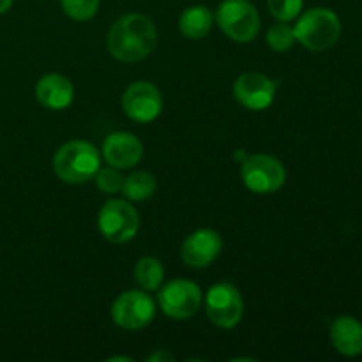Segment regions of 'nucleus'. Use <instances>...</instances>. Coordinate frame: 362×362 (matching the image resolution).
<instances>
[{"label": "nucleus", "instance_id": "nucleus-1", "mask_svg": "<svg viewBox=\"0 0 362 362\" xmlns=\"http://www.w3.org/2000/svg\"><path fill=\"white\" fill-rule=\"evenodd\" d=\"M158 30L151 18L131 13L119 18L108 32V52L117 60L126 64L147 59L156 48Z\"/></svg>", "mask_w": 362, "mask_h": 362}, {"label": "nucleus", "instance_id": "nucleus-2", "mask_svg": "<svg viewBox=\"0 0 362 362\" xmlns=\"http://www.w3.org/2000/svg\"><path fill=\"white\" fill-rule=\"evenodd\" d=\"M101 168V156L98 148L83 140L64 144L53 158L57 177L67 184H83L94 179Z\"/></svg>", "mask_w": 362, "mask_h": 362}, {"label": "nucleus", "instance_id": "nucleus-3", "mask_svg": "<svg viewBox=\"0 0 362 362\" xmlns=\"http://www.w3.org/2000/svg\"><path fill=\"white\" fill-rule=\"evenodd\" d=\"M296 41L310 52H325L338 42L341 35V21L338 14L325 7L306 11L293 27Z\"/></svg>", "mask_w": 362, "mask_h": 362}, {"label": "nucleus", "instance_id": "nucleus-4", "mask_svg": "<svg viewBox=\"0 0 362 362\" xmlns=\"http://www.w3.org/2000/svg\"><path fill=\"white\" fill-rule=\"evenodd\" d=\"M216 21L237 42L253 41L260 32V14L250 0H223L216 11Z\"/></svg>", "mask_w": 362, "mask_h": 362}, {"label": "nucleus", "instance_id": "nucleus-5", "mask_svg": "<svg viewBox=\"0 0 362 362\" xmlns=\"http://www.w3.org/2000/svg\"><path fill=\"white\" fill-rule=\"evenodd\" d=\"M240 177L250 191L271 194L281 189L286 180V170L279 159L267 154L247 156L240 166Z\"/></svg>", "mask_w": 362, "mask_h": 362}, {"label": "nucleus", "instance_id": "nucleus-6", "mask_svg": "<svg viewBox=\"0 0 362 362\" xmlns=\"http://www.w3.org/2000/svg\"><path fill=\"white\" fill-rule=\"evenodd\" d=\"M98 226L101 235L112 244H124L133 239L140 228L136 209L124 200H108L99 211Z\"/></svg>", "mask_w": 362, "mask_h": 362}, {"label": "nucleus", "instance_id": "nucleus-7", "mask_svg": "<svg viewBox=\"0 0 362 362\" xmlns=\"http://www.w3.org/2000/svg\"><path fill=\"white\" fill-rule=\"evenodd\" d=\"M158 303L163 313L173 320H187L202 306V290L187 279H173L159 288Z\"/></svg>", "mask_w": 362, "mask_h": 362}, {"label": "nucleus", "instance_id": "nucleus-8", "mask_svg": "<svg viewBox=\"0 0 362 362\" xmlns=\"http://www.w3.org/2000/svg\"><path fill=\"white\" fill-rule=\"evenodd\" d=\"M205 311L209 320L221 329H232L240 322L244 300L232 283H218L211 286L205 297Z\"/></svg>", "mask_w": 362, "mask_h": 362}, {"label": "nucleus", "instance_id": "nucleus-9", "mask_svg": "<svg viewBox=\"0 0 362 362\" xmlns=\"http://www.w3.org/2000/svg\"><path fill=\"white\" fill-rule=\"evenodd\" d=\"M156 315V304L147 292L129 290L115 299L112 306V318L115 325L126 331H138L147 327Z\"/></svg>", "mask_w": 362, "mask_h": 362}, {"label": "nucleus", "instance_id": "nucleus-10", "mask_svg": "<svg viewBox=\"0 0 362 362\" xmlns=\"http://www.w3.org/2000/svg\"><path fill=\"white\" fill-rule=\"evenodd\" d=\"M122 110L134 122H152L163 110L161 92L151 81H134L124 92Z\"/></svg>", "mask_w": 362, "mask_h": 362}, {"label": "nucleus", "instance_id": "nucleus-11", "mask_svg": "<svg viewBox=\"0 0 362 362\" xmlns=\"http://www.w3.org/2000/svg\"><path fill=\"white\" fill-rule=\"evenodd\" d=\"M276 83L260 73H244L233 83V98L247 110L260 112L274 101Z\"/></svg>", "mask_w": 362, "mask_h": 362}, {"label": "nucleus", "instance_id": "nucleus-12", "mask_svg": "<svg viewBox=\"0 0 362 362\" xmlns=\"http://www.w3.org/2000/svg\"><path fill=\"white\" fill-rule=\"evenodd\" d=\"M221 250V235L212 228H200L184 240L182 250H180V258L189 267L204 269L219 257Z\"/></svg>", "mask_w": 362, "mask_h": 362}, {"label": "nucleus", "instance_id": "nucleus-13", "mask_svg": "<svg viewBox=\"0 0 362 362\" xmlns=\"http://www.w3.org/2000/svg\"><path fill=\"white\" fill-rule=\"evenodd\" d=\"M144 156V145L134 134L117 131L106 136L103 144V158L110 166L119 170L133 168Z\"/></svg>", "mask_w": 362, "mask_h": 362}, {"label": "nucleus", "instance_id": "nucleus-14", "mask_svg": "<svg viewBox=\"0 0 362 362\" xmlns=\"http://www.w3.org/2000/svg\"><path fill=\"white\" fill-rule=\"evenodd\" d=\"M74 88L73 83L62 74H45L35 85V99L45 108L64 110L73 103Z\"/></svg>", "mask_w": 362, "mask_h": 362}, {"label": "nucleus", "instance_id": "nucleus-15", "mask_svg": "<svg viewBox=\"0 0 362 362\" xmlns=\"http://www.w3.org/2000/svg\"><path fill=\"white\" fill-rule=\"evenodd\" d=\"M331 343L345 357H357L362 354V324L357 318L339 317L331 325Z\"/></svg>", "mask_w": 362, "mask_h": 362}, {"label": "nucleus", "instance_id": "nucleus-16", "mask_svg": "<svg viewBox=\"0 0 362 362\" xmlns=\"http://www.w3.org/2000/svg\"><path fill=\"white\" fill-rule=\"evenodd\" d=\"M212 13L205 6H191L180 14L179 28L187 39H202L211 32Z\"/></svg>", "mask_w": 362, "mask_h": 362}, {"label": "nucleus", "instance_id": "nucleus-17", "mask_svg": "<svg viewBox=\"0 0 362 362\" xmlns=\"http://www.w3.org/2000/svg\"><path fill=\"white\" fill-rule=\"evenodd\" d=\"M165 279L163 264L154 257H144L134 267V281L147 292H154Z\"/></svg>", "mask_w": 362, "mask_h": 362}, {"label": "nucleus", "instance_id": "nucleus-18", "mask_svg": "<svg viewBox=\"0 0 362 362\" xmlns=\"http://www.w3.org/2000/svg\"><path fill=\"white\" fill-rule=\"evenodd\" d=\"M156 177L152 173L144 172H134L124 180L122 184V193L127 200L133 202H144L147 198H151L156 191Z\"/></svg>", "mask_w": 362, "mask_h": 362}, {"label": "nucleus", "instance_id": "nucleus-19", "mask_svg": "<svg viewBox=\"0 0 362 362\" xmlns=\"http://www.w3.org/2000/svg\"><path fill=\"white\" fill-rule=\"evenodd\" d=\"M62 11L76 21H87L95 16L99 9V0H60Z\"/></svg>", "mask_w": 362, "mask_h": 362}, {"label": "nucleus", "instance_id": "nucleus-20", "mask_svg": "<svg viewBox=\"0 0 362 362\" xmlns=\"http://www.w3.org/2000/svg\"><path fill=\"white\" fill-rule=\"evenodd\" d=\"M267 42L274 52H288L290 48L296 42V34H293V28L285 25V21L271 27V30L267 32Z\"/></svg>", "mask_w": 362, "mask_h": 362}, {"label": "nucleus", "instance_id": "nucleus-21", "mask_svg": "<svg viewBox=\"0 0 362 362\" xmlns=\"http://www.w3.org/2000/svg\"><path fill=\"white\" fill-rule=\"evenodd\" d=\"M95 182H98V187L106 194H115L119 191H122L124 177L120 175L119 168H99L98 173H95Z\"/></svg>", "mask_w": 362, "mask_h": 362}, {"label": "nucleus", "instance_id": "nucleus-22", "mask_svg": "<svg viewBox=\"0 0 362 362\" xmlns=\"http://www.w3.org/2000/svg\"><path fill=\"white\" fill-rule=\"evenodd\" d=\"M304 0H267L269 11L278 21H290L300 13Z\"/></svg>", "mask_w": 362, "mask_h": 362}, {"label": "nucleus", "instance_id": "nucleus-23", "mask_svg": "<svg viewBox=\"0 0 362 362\" xmlns=\"http://www.w3.org/2000/svg\"><path fill=\"white\" fill-rule=\"evenodd\" d=\"M173 359H175V357H173L170 352H166V350H159V352L152 354V356L147 357L148 362H159V361H161V362H166V361L172 362Z\"/></svg>", "mask_w": 362, "mask_h": 362}, {"label": "nucleus", "instance_id": "nucleus-24", "mask_svg": "<svg viewBox=\"0 0 362 362\" xmlns=\"http://www.w3.org/2000/svg\"><path fill=\"white\" fill-rule=\"evenodd\" d=\"M14 0H0V14L7 13V11L11 9V6H13Z\"/></svg>", "mask_w": 362, "mask_h": 362}, {"label": "nucleus", "instance_id": "nucleus-25", "mask_svg": "<svg viewBox=\"0 0 362 362\" xmlns=\"http://www.w3.org/2000/svg\"><path fill=\"white\" fill-rule=\"evenodd\" d=\"M246 158H247V154H244L243 151H240V152H235V159H239L240 163H243L244 159H246Z\"/></svg>", "mask_w": 362, "mask_h": 362}, {"label": "nucleus", "instance_id": "nucleus-26", "mask_svg": "<svg viewBox=\"0 0 362 362\" xmlns=\"http://www.w3.org/2000/svg\"><path fill=\"white\" fill-rule=\"evenodd\" d=\"M108 361H131L129 357H122V356H119V357H110Z\"/></svg>", "mask_w": 362, "mask_h": 362}]
</instances>
